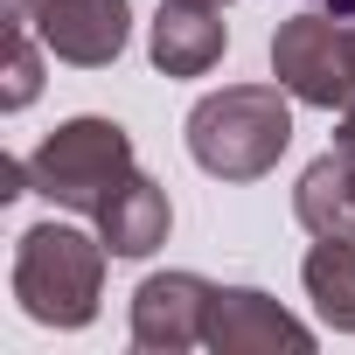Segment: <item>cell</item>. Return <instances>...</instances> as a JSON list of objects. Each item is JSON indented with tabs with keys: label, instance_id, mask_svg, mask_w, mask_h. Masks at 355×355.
<instances>
[{
	"label": "cell",
	"instance_id": "1",
	"mask_svg": "<svg viewBox=\"0 0 355 355\" xmlns=\"http://www.w3.org/2000/svg\"><path fill=\"white\" fill-rule=\"evenodd\" d=\"M293 91L286 84H223L209 98H196L182 139L189 160L216 182H265L293 146Z\"/></svg>",
	"mask_w": 355,
	"mask_h": 355
},
{
	"label": "cell",
	"instance_id": "2",
	"mask_svg": "<svg viewBox=\"0 0 355 355\" xmlns=\"http://www.w3.org/2000/svg\"><path fill=\"white\" fill-rule=\"evenodd\" d=\"M105 237L77 223H35L15 237V300L42 327H91L105 300Z\"/></svg>",
	"mask_w": 355,
	"mask_h": 355
},
{
	"label": "cell",
	"instance_id": "3",
	"mask_svg": "<svg viewBox=\"0 0 355 355\" xmlns=\"http://www.w3.org/2000/svg\"><path fill=\"white\" fill-rule=\"evenodd\" d=\"M28 174H35V196L70 209V216H98V202L132 174V132L119 119H63L35 153H28Z\"/></svg>",
	"mask_w": 355,
	"mask_h": 355
},
{
	"label": "cell",
	"instance_id": "4",
	"mask_svg": "<svg viewBox=\"0 0 355 355\" xmlns=\"http://www.w3.org/2000/svg\"><path fill=\"white\" fill-rule=\"evenodd\" d=\"M272 77L300 105L341 112L355 98V21H341V15H293V21H279Z\"/></svg>",
	"mask_w": 355,
	"mask_h": 355
},
{
	"label": "cell",
	"instance_id": "5",
	"mask_svg": "<svg viewBox=\"0 0 355 355\" xmlns=\"http://www.w3.org/2000/svg\"><path fill=\"white\" fill-rule=\"evenodd\" d=\"M202 348L216 355H313V327L300 313H286L272 293L258 286H216L209 293V334Z\"/></svg>",
	"mask_w": 355,
	"mask_h": 355
},
{
	"label": "cell",
	"instance_id": "6",
	"mask_svg": "<svg viewBox=\"0 0 355 355\" xmlns=\"http://www.w3.org/2000/svg\"><path fill=\"white\" fill-rule=\"evenodd\" d=\"M35 35H42V49L56 63L105 70L132 42V0H42L35 8Z\"/></svg>",
	"mask_w": 355,
	"mask_h": 355
},
{
	"label": "cell",
	"instance_id": "7",
	"mask_svg": "<svg viewBox=\"0 0 355 355\" xmlns=\"http://www.w3.org/2000/svg\"><path fill=\"white\" fill-rule=\"evenodd\" d=\"M209 293L216 286L202 272H153V279H139V293H132V348H153V355L202 348Z\"/></svg>",
	"mask_w": 355,
	"mask_h": 355
},
{
	"label": "cell",
	"instance_id": "8",
	"mask_svg": "<svg viewBox=\"0 0 355 355\" xmlns=\"http://www.w3.org/2000/svg\"><path fill=\"white\" fill-rule=\"evenodd\" d=\"M230 49V21L223 8H202V0H160V15L146 28V56L160 77H209Z\"/></svg>",
	"mask_w": 355,
	"mask_h": 355
},
{
	"label": "cell",
	"instance_id": "9",
	"mask_svg": "<svg viewBox=\"0 0 355 355\" xmlns=\"http://www.w3.org/2000/svg\"><path fill=\"white\" fill-rule=\"evenodd\" d=\"M98 237H105V251L112 258H153L160 244H167V230H174V202H167V189L153 182V174H125V182L98 202Z\"/></svg>",
	"mask_w": 355,
	"mask_h": 355
},
{
	"label": "cell",
	"instance_id": "10",
	"mask_svg": "<svg viewBox=\"0 0 355 355\" xmlns=\"http://www.w3.org/2000/svg\"><path fill=\"white\" fill-rule=\"evenodd\" d=\"M293 216L306 237H355V182L334 146L320 160H306V174L293 182Z\"/></svg>",
	"mask_w": 355,
	"mask_h": 355
},
{
	"label": "cell",
	"instance_id": "11",
	"mask_svg": "<svg viewBox=\"0 0 355 355\" xmlns=\"http://www.w3.org/2000/svg\"><path fill=\"white\" fill-rule=\"evenodd\" d=\"M300 286L334 334H355V237H313L300 258Z\"/></svg>",
	"mask_w": 355,
	"mask_h": 355
},
{
	"label": "cell",
	"instance_id": "12",
	"mask_svg": "<svg viewBox=\"0 0 355 355\" xmlns=\"http://www.w3.org/2000/svg\"><path fill=\"white\" fill-rule=\"evenodd\" d=\"M42 98V35L35 21H8V84H0V112H28Z\"/></svg>",
	"mask_w": 355,
	"mask_h": 355
},
{
	"label": "cell",
	"instance_id": "13",
	"mask_svg": "<svg viewBox=\"0 0 355 355\" xmlns=\"http://www.w3.org/2000/svg\"><path fill=\"white\" fill-rule=\"evenodd\" d=\"M334 146H355V98L341 105V125H334Z\"/></svg>",
	"mask_w": 355,
	"mask_h": 355
},
{
	"label": "cell",
	"instance_id": "14",
	"mask_svg": "<svg viewBox=\"0 0 355 355\" xmlns=\"http://www.w3.org/2000/svg\"><path fill=\"white\" fill-rule=\"evenodd\" d=\"M35 8L42 0H8V21H35Z\"/></svg>",
	"mask_w": 355,
	"mask_h": 355
},
{
	"label": "cell",
	"instance_id": "15",
	"mask_svg": "<svg viewBox=\"0 0 355 355\" xmlns=\"http://www.w3.org/2000/svg\"><path fill=\"white\" fill-rule=\"evenodd\" d=\"M334 153H341V160H348V182H355V146H334Z\"/></svg>",
	"mask_w": 355,
	"mask_h": 355
},
{
	"label": "cell",
	"instance_id": "16",
	"mask_svg": "<svg viewBox=\"0 0 355 355\" xmlns=\"http://www.w3.org/2000/svg\"><path fill=\"white\" fill-rule=\"evenodd\" d=\"M202 8H230V0H202Z\"/></svg>",
	"mask_w": 355,
	"mask_h": 355
}]
</instances>
